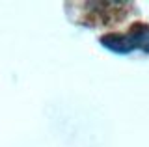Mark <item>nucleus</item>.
I'll return each instance as SVG.
<instances>
[{
    "mask_svg": "<svg viewBox=\"0 0 149 147\" xmlns=\"http://www.w3.org/2000/svg\"><path fill=\"white\" fill-rule=\"evenodd\" d=\"M101 45L114 54H130L134 50L149 54V24L134 22L127 32H112L101 37Z\"/></svg>",
    "mask_w": 149,
    "mask_h": 147,
    "instance_id": "obj_1",
    "label": "nucleus"
}]
</instances>
